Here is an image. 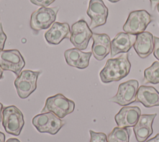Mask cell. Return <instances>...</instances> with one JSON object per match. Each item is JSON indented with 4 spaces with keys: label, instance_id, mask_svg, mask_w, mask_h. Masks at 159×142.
<instances>
[{
    "label": "cell",
    "instance_id": "1",
    "mask_svg": "<svg viewBox=\"0 0 159 142\" xmlns=\"http://www.w3.org/2000/svg\"><path fill=\"white\" fill-rule=\"evenodd\" d=\"M130 67L127 53L114 59H109L99 73L101 80L104 83L119 81L129 73Z\"/></svg>",
    "mask_w": 159,
    "mask_h": 142
},
{
    "label": "cell",
    "instance_id": "2",
    "mask_svg": "<svg viewBox=\"0 0 159 142\" xmlns=\"http://www.w3.org/2000/svg\"><path fill=\"white\" fill-rule=\"evenodd\" d=\"M75 102L67 98L61 93H57L48 97L40 113L52 112L58 118L62 119L71 113L75 109Z\"/></svg>",
    "mask_w": 159,
    "mask_h": 142
},
{
    "label": "cell",
    "instance_id": "3",
    "mask_svg": "<svg viewBox=\"0 0 159 142\" xmlns=\"http://www.w3.org/2000/svg\"><path fill=\"white\" fill-rule=\"evenodd\" d=\"M2 125L5 131L12 135L19 136L24 127V115L14 105L4 107L2 111Z\"/></svg>",
    "mask_w": 159,
    "mask_h": 142
},
{
    "label": "cell",
    "instance_id": "4",
    "mask_svg": "<svg viewBox=\"0 0 159 142\" xmlns=\"http://www.w3.org/2000/svg\"><path fill=\"white\" fill-rule=\"evenodd\" d=\"M60 7H41L32 13L30 20V28L38 32L48 29L55 21Z\"/></svg>",
    "mask_w": 159,
    "mask_h": 142
},
{
    "label": "cell",
    "instance_id": "5",
    "mask_svg": "<svg viewBox=\"0 0 159 142\" xmlns=\"http://www.w3.org/2000/svg\"><path fill=\"white\" fill-rule=\"evenodd\" d=\"M40 71L22 70L14 81V86L18 96L25 99L29 97L37 88V82Z\"/></svg>",
    "mask_w": 159,
    "mask_h": 142
},
{
    "label": "cell",
    "instance_id": "6",
    "mask_svg": "<svg viewBox=\"0 0 159 142\" xmlns=\"http://www.w3.org/2000/svg\"><path fill=\"white\" fill-rule=\"evenodd\" d=\"M153 17L145 10H136L131 12L123 26L125 32L137 35L145 31Z\"/></svg>",
    "mask_w": 159,
    "mask_h": 142
},
{
    "label": "cell",
    "instance_id": "7",
    "mask_svg": "<svg viewBox=\"0 0 159 142\" xmlns=\"http://www.w3.org/2000/svg\"><path fill=\"white\" fill-rule=\"evenodd\" d=\"M25 64L24 57L17 49L0 51V67L3 70L12 72L18 77Z\"/></svg>",
    "mask_w": 159,
    "mask_h": 142
},
{
    "label": "cell",
    "instance_id": "8",
    "mask_svg": "<svg viewBox=\"0 0 159 142\" xmlns=\"http://www.w3.org/2000/svg\"><path fill=\"white\" fill-rule=\"evenodd\" d=\"M93 34L87 22L81 19L72 24L70 40L75 47L81 50H85Z\"/></svg>",
    "mask_w": 159,
    "mask_h": 142
},
{
    "label": "cell",
    "instance_id": "9",
    "mask_svg": "<svg viewBox=\"0 0 159 142\" xmlns=\"http://www.w3.org/2000/svg\"><path fill=\"white\" fill-rule=\"evenodd\" d=\"M139 89V82L131 79L119 85L116 95L111 97L109 101L120 106H126L136 102L137 93Z\"/></svg>",
    "mask_w": 159,
    "mask_h": 142
},
{
    "label": "cell",
    "instance_id": "10",
    "mask_svg": "<svg viewBox=\"0 0 159 142\" xmlns=\"http://www.w3.org/2000/svg\"><path fill=\"white\" fill-rule=\"evenodd\" d=\"M86 13L91 18L89 27L93 29L106 23L109 11L102 0H90Z\"/></svg>",
    "mask_w": 159,
    "mask_h": 142
},
{
    "label": "cell",
    "instance_id": "11",
    "mask_svg": "<svg viewBox=\"0 0 159 142\" xmlns=\"http://www.w3.org/2000/svg\"><path fill=\"white\" fill-rule=\"evenodd\" d=\"M141 115V110L137 106H124L116 115L114 119L119 127H134Z\"/></svg>",
    "mask_w": 159,
    "mask_h": 142
},
{
    "label": "cell",
    "instance_id": "12",
    "mask_svg": "<svg viewBox=\"0 0 159 142\" xmlns=\"http://www.w3.org/2000/svg\"><path fill=\"white\" fill-rule=\"evenodd\" d=\"M137 35L125 32H119L111 42V57L120 53H127L134 46Z\"/></svg>",
    "mask_w": 159,
    "mask_h": 142
},
{
    "label": "cell",
    "instance_id": "13",
    "mask_svg": "<svg viewBox=\"0 0 159 142\" xmlns=\"http://www.w3.org/2000/svg\"><path fill=\"white\" fill-rule=\"evenodd\" d=\"M157 115L154 113L140 115L137 123L133 128L138 142H145L152 135V125Z\"/></svg>",
    "mask_w": 159,
    "mask_h": 142
},
{
    "label": "cell",
    "instance_id": "14",
    "mask_svg": "<svg viewBox=\"0 0 159 142\" xmlns=\"http://www.w3.org/2000/svg\"><path fill=\"white\" fill-rule=\"evenodd\" d=\"M92 54L98 60H102L111 52V39L106 34L93 33Z\"/></svg>",
    "mask_w": 159,
    "mask_h": 142
},
{
    "label": "cell",
    "instance_id": "15",
    "mask_svg": "<svg viewBox=\"0 0 159 142\" xmlns=\"http://www.w3.org/2000/svg\"><path fill=\"white\" fill-rule=\"evenodd\" d=\"M92 54V52H84L76 47L67 49L64 52L67 64L79 69H84L88 67Z\"/></svg>",
    "mask_w": 159,
    "mask_h": 142
},
{
    "label": "cell",
    "instance_id": "16",
    "mask_svg": "<svg viewBox=\"0 0 159 142\" xmlns=\"http://www.w3.org/2000/svg\"><path fill=\"white\" fill-rule=\"evenodd\" d=\"M70 32V26L66 22H54L45 33L46 41L52 45L59 44L64 39L68 38Z\"/></svg>",
    "mask_w": 159,
    "mask_h": 142
},
{
    "label": "cell",
    "instance_id": "17",
    "mask_svg": "<svg viewBox=\"0 0 159 142\" xmlns=\"http://www.w3.org/2000/svg\"><path fill=\"white\" fill-rule=\"evenodd\" d=\"M154 39L152 33L144 31L137 35L134 48L137 55L142 59L147 58L153 50Z\"/></svg>",
    "mask_w": 159,
    "mask_h": 142
},
{
    "label": "cell",
    "instance_id": "18",
    "mask_svg": "<svg viewBox=\"0 0 159 142\" xmlns=\"http://www.w3.org/2000/svg\"><path fill=\"white\" fill-rule=\"evenodd\" d=\"M136 102L146 108L159 106V92L152 86L141 85L137 93Z\"/></svg>",
    "mask_w": 159,
    "mask_h": 142
},
{
    "label": "cell",
    "instance_id": "19",
    "mask_svg": "<svg viewBox=\"0 0 159 142\" xmlns=\"http://www.w3.org/2000/svg\"><path fill=\"white\" fill-rule=\"evenodd\" d=\"M131 131L128 128L114 127L107 136L108 142H129Z\"/></svg>",
    "mask_w": 159,
    "mask_h": 142
},
{
    "label": "cell",
    "instance_id": "20",
    "mask_svg": "<svg viewBox=\"0 0 159 142\" xmlns=\"http://www.w3.org/2000/svg\"><path fill=\"white\" fill-rule=\"evenodd\" d=\"M145 83L152 84L159 83V61H155L143 72Z\"/></svg>",
    "mask_w": 159,
    "mask_h": 142
},
{
    "label": "cell",
    "instance_id": "21",
    "mask_svg": "<svg viewBox=\"0 0 159 142\" xmlns=\"http://www.w3.org/2000/svg\"><path fill=\"white\" fill-rule=\"evenodd\" d=\"M65 124V122L64 121L51 112L49 121L43 130V133L54 135L59 131Z\"/></svg>",
    "mask_w": 159,
    "mask_h": 142
},
{
    "label": "cell",
    "instance_id": "22",
    "mask_svg": "<svg viewBox=\"0 0 159 142\" xmlns=\"http://www.w3.org/2000/svg\"><path fill=\"white\" fill-rule=\"evenodd\" d=\"M50 115L51 112L42 113L35 115L32 118V123L39 132L43 133V130L49 121Z\"/></svg>",
    "mask_w": 159,
    "mask_h": 142
},
{
    "label": "cell",
    "instance_id": "23",
    "mask_svg": "<svg viewBox=\"0 0 159 142\" xmlns=\"http://www.w3.org/2000/svg\"><path fill=\"white\" fill-rule=\"evenodd\" d=\"M90 141L89 142H108L107 136L105 133L101 132H95L89 130Z\"/></svg>",
    "mask_w": 159,
    "mask_h": 142
},
{
    "label": "cell",
    "instance_id": "24",
    "mask_svg": "<svg viewBox=\"0 0 159 142\" xmlns=\"http://www.w3.org/2000/svg\"><path fill=\"white\" fill-rule=\"evenodd\" d=\"M55 1V0H30V2L33 4L40 7H47Z\"/></svg>",
    "mask_w": 159,
    "mask_h": 142
},
{
    "label": "cell",
    "instance_id": "25",
    "mask_svg": "<svg viewBox=\"0 0 159 142\" xmlns=\"http://www.w3.org/2000/svg\"><path fill=\"white\" fill-rule=\"evenodd\" d=\"M6 39H7V36L3 31L2 24L0 23V51L4 49V44Z\"/></svg>",
    "mask_w": 159,
    "mask_h": 142
},
{
    "label": "cell",
    "instance_id": "26",
    "mask_svg": "<svg viewBox=\"0 0 159 142\" xmlns=\"http://www.w3.org/2000/svg\"><path fill=\"white\" fill-rule=\"evenodd\" d=\"M154 46L153 54L154 57L159 61V37H154Z\"/></svg>",
    "mask_w": 159,
    "mask_h": 142
},
{
    "label": "cell",
    "instance_id": "27",
    "mask_svg": "<svg viewBox=\"0 0 159 142\" xmlns=\"http://www.w3.org/2000/svg\"><path fill=\"white\" fill-rule=\"evenodd\" d=\"M150 2V6L152 10H154L155 7L159 4V0H149Z\"/></svg>",
    "mask_w": 159,
    "mask_h": 142
},
{
    "label": "cell",
    "instance_id": "28",
    "mask_svg": "<svg viewBox=\"0 0 159 142\" xmlns=\"http://www.w3.org/2000/svg\"><path fill=\"white\" fill-rule=\"evenodd\" d=\"M146 142H159V133H157L155 137L149 139Z\"/></svg>",
    "mask_w": 159,
    "mask_h": 142
},
{
    "label": "cell",
    "instance_id": "29",
    "mask_svg": "<svg viewBox=\"0 0 159 142\" xmlns=\"http://www.w3.org/2000/svg\"><path fill=\"white\" fill-rule=\"evenodd\" d=\"M0 142H5V135L0 131Z\"/></svg>",
    "mask_w": 159,
    "mask_h": 142
},
{
    "label": "cell",
    "instance_id": "30",
    "mask_svg": "<svg viewBox=\"0 0 159 142\" xmlns=\"http://www.w3.org/2000/svg\"><path fill=\"white\" fill-rule=\"evenodd\" d=\"M6 142H20L18 139L15 138H11L8 139Z\"/></svg>",
    "mask_w": 159,
    "mask_h": 142
},
{
    "label": "cell",
    "instance_id": "31",
    "mask_svg": "<svg viewBox=\"0 0 159 142\" xmlns=\"http://www.w3.org/2000/svg\"><path fill=\"white\" fill-rule=\"evenodd\" d=\"M3 108V105L0 102V122L2 121V111Z\"/></svg>",
    "mask_w": 159,
    "mask_h": 142
},
{
    "label": "cell",
    "instance_id": "32",
    "mask_svg": "<svg viewBox=\"0 0 159 142\" xmlns=\"http://www.w3.org/2000/svg\"><path fill=\"white\" fill-rule=\"evenodd\" d=\"M3 77V70L0 67V80Z\"/></svg>",
    "mask_w": 159,
    "mask_h": 142
},
{
    "label": "cell",
    "instance_id": "33",
    "mask_svg": "<svg viewBox=\"0 0 159 142\" xmlns=\"http://www.w3.org/2000/svg\"><path fill=\"white\" fill-rule=\"evenodd\" d=\"M109 1H110L111 2H113V3H114V2H118V1H120V0H108Z\"/></svg>",
    "mask_w": 159,
    "mask_h": 142
},
{
    "label": "cell",
    "instance_id": "34",
    "mask_svg": "<svg viewBox=\"0 0 159 142\" xmlns=\"http://www.w3.org/2000/svg\"><path fill=\"white\" fill-rule=\"evenodd\" d=\"M157 11H158V12H159V4L157 6Z\"/></svg>",
    "mask_w": 159,
    "mask_h": 142
}]
</instances>
